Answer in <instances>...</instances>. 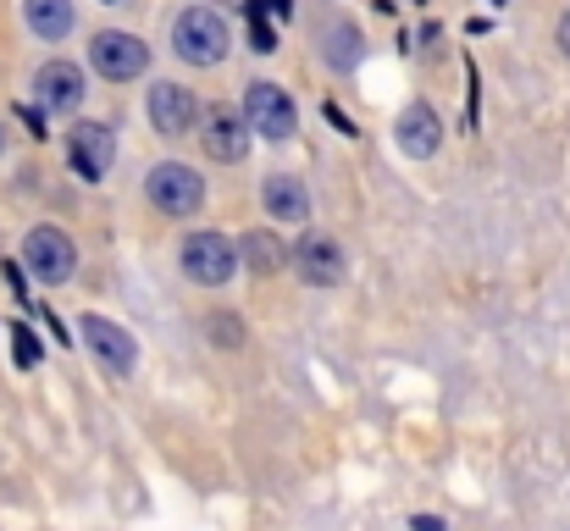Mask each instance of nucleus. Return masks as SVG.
<instances>
[{
  "label": "nucleus",
  "instance_id": "nucleus-1",
  "mask_svg": "<svg viewBox=\"0 0 570 531\" xmlns=\"http://www.w3.org/2000/svg\"><path fill=\"white\" fill-rule=\"evenodd\" d=\"M173 45H178V56L194 61V67H216V61L227 56V22H222L216 11H205V6H189V11L173 22Z\"/></svg>",
  "mask_w": 570,
  "mask_h": 531
},
{
  "label": "nucleus",
  "instance_id": "nucleus-2",
  "mask_svg": "<svg viewBox=\"0 0 570 531\" xmlns=\"http://www.w3.org/2000/svg\"><path fill=\"white\" fill-rule=\"evenodd\" d=\"M89 67H95L100 78H111V83H128V78H139V72L150 67V45L134 39V33H122V28L95 33V45H89Z\"/></svg>",
  "mask_w": 570,
  "mask_h": 531
},
{
  "label": "nucleus",
  "instance_id": "nucleus-3",
  "mask_svg": "<svg viewBox=\"0 0 570 531\" xmlns=\"http://www.w3.org/2000/svg\"><path fill=\"white\" fill-rule=\"evenodd\" d=\"M244 117H249V128H255L261 139H272V145H283V139L299 134V111H294V100H288L277 83H249Z\"/></svg>",
  "mask_w": 570,
  "mask_h": 531
},
{
  "label": "nucleus",
  "instance_id": "nucleus-4",
  "mask_svg": "<svg viewBox=\"0 0 570 531\" xmlns=\"http://www.w3.org/2000/svg\"><path fill=\"white\" fill-rule=\"evenodd\" d=\"M22 266L39 277V283H67L72 266H78V249L61 227H33L28 244H22Z\"/></svg>",
  "mask_w": 570,
  "mask_h": 531
},
{
  "label": "nucleus",
  "instance_id": "nucleus-5",
  "mask_svg": "<svg viewBox=\"0 0 570 531\" xmlns=\"http://www.w3.org/2000/svg\"><path fill=\"white\" fill-rule=\"evenodd\" d=\"M238 249H233V238H222V233H194L189 244H184V272H189L194 283H205V288H222L233 272H238Z\"/></svg>",
  "mask_w": 570,
  "mask_h": 531
},
{
  "label": "nucleus",
  "instance_id": "nucleus-6",
  "mask_svg": "<svg viewBox=\"0 0 570 531\" xmlns=\"http://www.w3.org/2000/svg\"><path fill=\"white\" fill-rule=\"evenodd\" d=\"M150 122H156V134L184 139V134H194L205 122V111H199L194 89H184V83H156L150 89Z\"/></svg>",
  "mask_w": 570,
  "mask_h": 531
},
{
  "label": "nucleus",
  "instance_id": "nucleus-7",
  "mask_svg": "<svg viewBox=\"0 0 570 531\" xmlns=\"http://www.w3.org/2000/svg\"><path fill=\"white\" fill-rule=\"evenodd\" d=\"M199 128H205L199 139H205V156H210V161H227V167H233V161H244V156H249V134H255V128H249V117H238L233 106L205 111V122H199Z\"/></svg>",
  "mask_w": 570,
  "mask_h": 531
},
{
  "label": "nucleus",
  "instance_id": "nucleus-8",
  "mask_svg": "<svg viewBox=\"0 0 570 531\" xmlns=\"http://www.w3.org/2000/svg\"><path fill=\"white\" fill-rule=\"evenodd\" d=\"M150 199H156V210H167V216H194V210L205 205V183H199L189 167H178V161H161V167L150 173Z\"/></svg>",
  "mask_w": 570,
  "mask_h": 531
},
{
  "label": "nucleus",
  "instance_id": "nucleus-9",
  "mask_svg": "<svg viewBox=\"0 0 570 531\" xmlns=\"http://www.w3.org/2000/svg\"><path fill=\"white\" fill-rule=\"evenodd\" d=\"M294 266H299V277H305L311 288L344 283V249H338V238H327V233H305L299 249H294Z\"/></svg>",
  "mask_w": 570,
  "mask_h": 531
},
{
  "label": "nucleus",
  "instance_id": "nucleus-10",
  "mask_svg": "<svg viewBox=\"0 0 570 531\" xmlns=\"http://www.w3.org/2000/svg\"><path fill=\"white\" fill-rule=\"evenodd\" d=\"M67 150H72V167L83 177H106L111 161H117V139H111V128H100V122L72 128V134H67Z\"/></svg>",
  "mask_w": 570,
  "mask_h": 531
},
{
  "label": "nucleus",
  "instance_id": "nucleus-11",
  "mask_svg": "<svg viewBox=\"0 0 570 531\" xmlns=\"http://www.w3.org/2000/svg\"><path fill=\"white\" fill-rule=\"evenodd\" d=\"M83 344H89V354H95L100 365H111V371H134V360H139V344H134L117 322H106V316H83Z\"/></svg>",
  "mask_w": 570,
  "mask_h": 531
},
{
  "label": "nucleus",
  "instance_id": "nucleus-12",
  "mask_svg": "<svg viewBox=\"0 0 570 531\" xmlns=\"http://www.w3.org/2000/svg\"><path fill=\"white\" fill-rule=\"evenodd\" d=\"M39 100H45V111H78L83 106V72L72 61H45L39 67Z\"/></svg>",
  "mask_w": 570,
  "mask_h": 531
},
{
  "label": "nucleus",
  "instance_id": "nucleus-13",
  "mask_svg": "<svg viewBox=\"0 0 570 531\" xmlns=\"http://www.w3.org/2000/svg\"><path fill=\"white\" fill-rule=\"evenodd\" d=\"M438 145H443V122H438V111H432L426 100H410L404 117H399V150H404V156H432Z\"/></svg>",
  "mask_w": 570,
  "mask_h": 531
},
{
  "label": "nucleus",
  "instance_id": "nucleus-14",
  "mask_svg": "<svg viewBox=\"0 0 570 531\" xmlns=\"http://www.w3.org/2000/svg\"><path fill=\"white\" fill-rule=\"evenodd\" d=\"M261 199H266L272 222H305V216H311V194H305V183H299V177H288V173L266 177Z\"/></svg>",
  "mask_w": 570,
  "mask_h": 531
},
{
  "label": "nucleus",
  "instance_id": "nucleus-15",
  "mask_svg": "<svg viewBox=\"0 0 570 531\" xmlns=\"http://www.w3.org/2000/svg\"><path fill=\"white\" fill-rule=\"evenodd\" d=\"M238 255H244V266L249 272H261V277H272V272H283V260H288V249L277 244V233H244V244H238Z\"/></svg>",
  "mask_w": 570,
  "mask_h": 531
},
{
  "label": "nucleus",
  "instance_id": "nucleus-16",
  "mask_svg": "<svg viewBox=\"0 0 570 531\" xmlns=\"http://www.w3.org/2000/svg\"><path fill=\"white\" fill-rule=\"evenodd\" d=\"M28 28L39 39H67L72 33V0H28Z\"/></svg>",
  "mask_w": 570,
  "mask_h": 531
},
{
  "label": "nucleus",
  "instance_id": "nucleus-17",
  "mask_svg": "<svg viewBox=\"0 0 570 531\" xmlns=\"http://www.w3.org/2000/svg\"><path fill=\"white\" fill-rule=\"evenodd\" d=\"M322 56L333 61V67H355L361 61V33H355V22H327L322 28Z\"/></svg>",
  "mask_w": 570,
  "mask_h": 531
},
{
  "label": "nucleus",
  "instance_id": "nucleus-18",
  "mask_svg": "<svg viewBox=\"0 0 570 531\" xmlns=\"http://www.w3.org/2000/svg\"><path fill=\"white\" fill-rule=\"evenodd\" d=\"M11 350H17V365H39V344L28 327H11Z\"/></svg>",
  "mask_w": 570,
  "mask_h": 531
},
{
  "label": "nucleus",
  "instance_id": "nucleus-19",
  "mask_svg": "<svg viewBox=\"0 0 570 531\" xmlns=\"http://www.w3.org/2000/svg\"><path fill=\"white\" fill-rule=\"evenodd\" d=\"M560 50H566V56H570V11H566V17H560Z\"/></svg>",
  "mask_w": 570,
  "mask_h": 531
},
{
  "label": "nucleus",
  "instance_id": "nucleus-20",
  "mask_svg": "<svg viewBox=\"0 0 570 531\" xmlns=\"http://www.w3.org/2000/svg\"><path fill=\"white\" fill-rule=\"evenodd\" d=\"M415 531H443V527H438L432 515H415Z\"/></svg>",
  "mask_w": 570,
  "mask_h": 531
},
{
  "label": "nucleus",
  "instance_id": "nucleus-21",
  "mask_svg": "<svg viewBox=\"0 0 570 531\" xmlns=\"http://www.w3.org/2000/svg\"><path fill=\"white\" fill-rule=\"evenodd\" d=\"M0 150H6V128H0Z\"/></svg>",
  "mask_w": 570,
  "mask_h": 531
}]
</instances>
